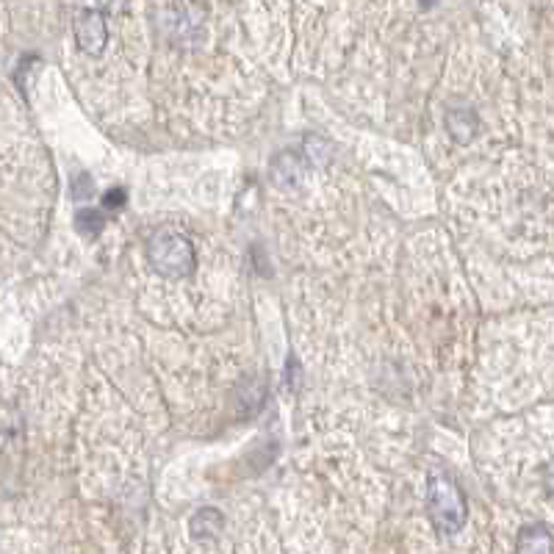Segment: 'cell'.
<instances>
[{
    "label": "cell",
    "mask_w": 554,
    "mask_h": 554,
    "mask_svg": "<svg viewBox=\"0 0 554 554\" xmlns=\"http://www.w3.org/2000/svg\"><path fill=\"white\" fill-rule=\"evenodd\" d=\"M427 516L441 535H455L466 524V499L446 474H430L427 482Z\"/></svg>",
    "instance_id": "1"
},
{
    "label": "cell",
    "mask_w": 554,
    "mask_h": 554,
    "mask_svg": "<svg viewBox=\"0 0 554 554\" xmlns=\"http://www.w3.org/2000/svg\"><path fill=\"white\" fill-rule=\"evenodd\" d=\"M147 258L156 269L158 275L178 280V277H189L197 266V255H194L192 241L186 239L178 230H158L156 236L150 239L147 247Z\"/></svg>",
    "instance_id": "2"
},
{
    "label": "cell",
    "mask_w": 554,
    "mask_h": 554,
    "mask_svg": "<svg viewBox=\"0 0 554 554\" xmlns=\"http://www.w3.org/2000/svg\"><path fill=\"white\" fill-rule=\"evenodd\" d=\"M156 20L175 45H197L203 37V9L194 0H158Z\"/></svg>",
    "instance_id": "3"
},
{
    "label": "cell",
    "mask_w": 554,
    "mask_h": 554,
    "mask_svg": "<svg viewBox=\"0 0 554 554\" xmlns=\"http://www.w3.org/2000/svg\"><path fill=\"white\" fill-rule=\"evenodd\" d=\"M75 42L84 50L86 56H100L106 45H109V25H106V14L89 6L75 14Z\"/></svg>",
    "instance_id": "4"
},
{
    "label": "cell",
    "mask_w": 554,
    "mask_h": 554,
    "mask_svg": "<svg viewBox=\"0 0 554 554\" xmlns=\"http://www.w3.org/2000/svg\"><path fill=\"white\" fill-rule=\"evenodd\" d=\"M305 178H308V161L300 153H280L272 161V183L277 189L294 192L305 183Z\"/></svg>",
    "instance_id": "5"
},
{
    "label": "cell",
    "mask_w": 554,
    "mask_h": 554,
    "mask_svg": "<svg viewBox=\"0 0 554 554\" xmlns=\"http://www.w3.org/2000/svg\"><path fill=\"white\" fill-rule=\"evenodd\" d=\"M518 552H552V535H549V527L546 524H532V527H524L518 532Z\"/></svg>",
    "instance_id": "6"
},
{
    "label": "cell",
    "mask_w": 554,
    "mask_h": 554,
    "mask_svg": "<svg viewBox=\"0 0 554 554\" xmlns=\"http://www.w3.org/2000/svg\"><path fill=\"white\" fill-rule=\"evenodd\" d=\"M222 516L214 507H203L200 513H194L192 521H189V530H192L194 538H217L222 532Z\"/></svg>",
    "instance_id": "7"
},
{
    "label": "cell",
    "mask_w": 554,
    "mask_h": 554,
    "mask_svg": "<svg viewBox=\"0 0 554 554\" xmlns=\"http://www.w3.org/2000/svg\"><path fill=\"white\" fill-rule=\"evenodd\" d=\"M446 128L452 133V139L458 142H469L471 136L477 133V114L466 109H455L446 114Z\"/></svg>",
    "instance_id": "8"
},
{
    "label": "cell",
    "mask_w": 554,
    "mask_h": 554,
    "mask_svg": "<svg viewBox=\"0 0 554 554\" xmlns=\"http://www.w3.org/2000/svg\"><path fill=\"white\" fill-rule=\"evenodd\" d=\"M75 225H78V230H81L84 236H97L106 222H103V214H100V211H81V214L75 217Z\"/></svg>",
    "instance_id": "9"
},
{
    "label": "cell",
    "mask_w": 554,
    "mask_h": 554,
    "mask_svg": "<svg viewBox=\"0 0 554 554\" xmlns=\"http://www.w3.org/2000/svg\"><path fill=\"white\" fill-rule=\"evenodd\" d=\"M89 194H92V181L86 175H78L73 181V197L75 200H89Z\"/></svg>",
    "instance_id": "10"
},
{
    "label": "cell",
    "mask_w": 554,
    "mask_h": 554,
    "mask_svg": "<svg viewBox=\"0 0 554 554\" xmlns=\"http://www.w3.org/2000/svg\"><path fill=\"white\" fill-rule=\"evenodd\" d=\"M122 205H125V192H122V189L106 192V197H103V208H109V211H120Z\"/></svg>",
    "instance_id": "11"
},
{
    "label": "cell",
    "mask_w": 554,
    "mask_h": 554,
    "mask_svg": "<svg viewBox=\"0 0 554 554\" xmlns=\"http://www.w3.org/2000/svg\"><path fill=\"white\" fill-rule=\"evenodd\" d=\"M97 9H103V12H111V14H120L128 9V0H95Z\"/></svg>",
    "instance_id": "12"
},
{
    "label": "cell",
    "mask_w": 554,
    "mask_h": 554,
    "mask_svg": "<svg viewBox=\"0 0 554 554\" xmlns=\"http://www.w3.org/2000/svg\"><path fill=\"white\" fill-rule=\"evenodd\" d=\"M435 3H438V0H422L424 9H430V6H435Z\"/></svg>",
    "instance_id": "13"
}]
</instances>
